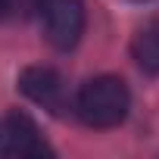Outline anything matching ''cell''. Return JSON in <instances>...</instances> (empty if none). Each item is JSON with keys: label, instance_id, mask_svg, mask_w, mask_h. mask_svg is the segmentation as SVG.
Instances as JSON below:
<instances>
[{"label": "cell", "instance_id": "1", "mask_svg": "<svg viewBox=\"0 0 159 159\" xmlns=\"http://www.w3.org/2000/svg\"><path fill=\"white\" fill-rule=\"evenodd\" d=\"M128 109H131V91L116 75L91 78L75 97V112L88 128H116L128 119Z\"/></svg>", "mask_w": 159, "mask_h": 159}, {"label": "cell", "instance_id": "2", "mask_svg": "<svg viewBox=\"0 0 159 159\" xmlns=\"http://www.w3.org/2000/svg\"><path fill=\"white\" fill-rule=\"evenodd\" d=\"M41 22H44V38L56 50H72L78 47L84 34V0H44L41 7Z\"/></svg>", "mask_w": 159, "mask_h": 159}, {"label": "cell", "instance_id": "3", "mask_svg": "<svg viewBox=\"0 0 159 159\" xmlns=\"http://www.w3.org/2000/svg\"><path fill=\"white\" fill-rule=\"evenodd\" d=\"M19 91L38 103L41 109L53 112V116H66L69 112V91H66V81L62 75L50 66H28L22 75H19Z\"/></svg>", "mask_w": 159, "mask_h": 159}, {"label": "cell", "instance_id": "4", "mask_svg": "<svg viewBox=\"0 0 159 159\" xmlns=\"http://www.w3.org/2000/svg\"><path fill=\"white\" fill-rule=\"evenodd\" d=\"M50 143L38 131V125L22 116L10 112L0 119V159H19V156H50Z\"/></svg>", "mask_w": 159, "mask_h": 159}, {"label": "cell", "instance_id": "5", "mask_svg": "<svg viewBox=\"0 0 159 159\" xmlns=\"http://www.w3.org/2000/svg\"><path fill=\"white\" fill-rule=\"evenodd\" d=\"M131 56H134V62H137L143 72L159 75V22H150V25H143V28L134 34V41H131Z\"/></svg>", "mask_w": 159, "mask_h": 159}, {"label": "cell", "instance_id": "6", "mask_svg": "<svg viewBox=\"0 0 159 159\" xmlns=\"http://www.w3.org/2000/svg\"><path fill=\"white\" fill-rule=\"evenodd\" d=\"M41 7L44 0H3L7 16H16V19H34L41 16Z\"/></svg>", "mask_w": 159, "mask_h": 159}, {"label": "cell", "instance_id": "7", "mask_svg": "<svg viewBox=\"0 0 159 159\" xmlns=\"http://www.w3.org/2000/svg\"><path fill=\"white\" fill-rule=\"evenodd\" d=\"M7 16V10H3V0H0V19H3Z\"/></svg>", "mask_w": 159, "mask_h": 159}, {"label": "cell", "instance_id": "8", "mask_svg": "<svg viewBox=\"0 0 159 159\" xmlns=\"http://www.w3.org/2000/svg\"><path fill=\"white\" fill-rule=\"evenodd\" d=\"M140 3H147V0H140Z\"/></svg>", "mask_w": 159, "mask_h": 159}]
</instances>
